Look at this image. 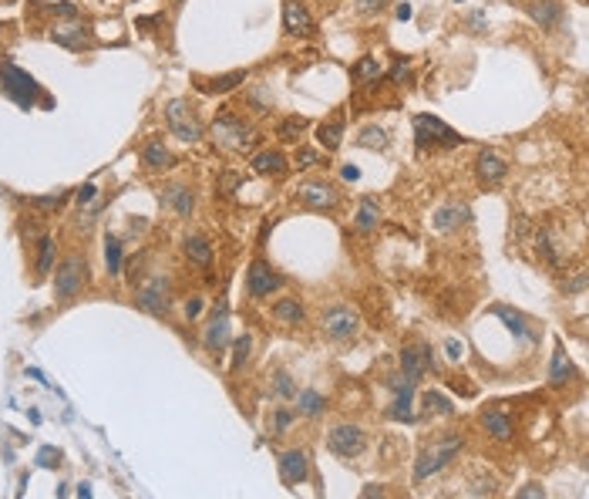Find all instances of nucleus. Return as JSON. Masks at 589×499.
Segmentation results:
<instances>
[{"instance_id": "a19ab883", "label": "nucleus", "mask_w": 589, "mask_h": 499, "mask_svg": "<svg viewBox=\"0 0 589 499\" xmlns=\"http://www.w3.org/2000/svg\"><path fill=\"white\" fill-rule=\"evenodd\" d=\"M303 129H307V122H303V118H286V122L280 125V138L293 142V138H297V135H300Z\"/></svg>"}, {"instance_id": "1a4fd4ad", "label": "nucleus", "mask_w": 589, "mask_h": 499, "mask_svg": "<svg viewBox=\"0 0 589 499\" xmlns=\"http://www.w3.org/2000/svg\"><path fill=\"white\" fill-rule=\"evenodd\" d=\"M135 300H138L142 311H149V314H155V317H165L169 314V280L152 277L145 287H138Z\"/></svg>"}, {"instance_id": "f3484780", "label": "nucleus", "mask_w": 589, "mask_h": 499, "mask_svg": "<svg viewBox=\"0 0 589 499\" xmlns=\"http://www.w3.org/2000/svg\"><path fill=\"white\" fill-rule=\"evenodd\" d=\"M529 17L532 21H539V27H559V21H563V3L559 0H532L529 3Z\"/></svg>"}, {"instance_id": "7c9ffc66", "label": "nucleus", "mask_w": 589, "mask_h": 499, "mask_svg": "<svg viewBox=\"0 0 589 499\" xmlns=\"http://www.w3.org/2000/svg\"><path fill=\"white\" fill-rule=\"evenodd\" d=\"M324 405H327V401H324V394L313 392V388H307V392L297 394V408H300L303 415H320V412H324Z\"/></svg>"}, {"instance_id": "c85d7f7f", "label": "nucleus", "mask_w": 589, "mask_h": 499, "mask_svg": "<svg viewBox=\"0 0 589 499\" xmlns=\"http://www.w3.org/2000/svg\"><path fill=\"white\" fill-rule=\"evenodd\" d=\"M185 253H189V260H196L199 266H209L212 263V246H209V239L205 237H185Z\"/></svg>"}, {"instance_id": "8fccbe9b", "label": "nucleus", "mask_w": 589, "mask_h": 499, "mask_svg": "<svg viewBox=\"0 0 589 499\" xmlns=\"http://www.w3.org/2000/svg\"><path fill=\"white\" fill-rule=\"evenodd\" d=\"M54 14H61V17H77V3H54Z\"/></svg>"}, {"instance_id": "e433bc0d", "label": "nucleus", "mask_w": 589, "mask_h": 499, "mask_svg": "<svg viewBox=\"0 0 589 499\" xmlns=\"http://www.w3.org/2000/svg\"><path fill=\"white\" fill-rule=\"evenodd\" d=\"M273 392H277V398H283V401L297 398V385H293V378H290L286 371H277V374H273Z\"/></svg>"}, {"instance_id": "cd10ccee", "label": "nucleus", "mask_w": 589, "mask_h": 499, "mask_svg": "<svg viewBox=\"0 0 589 499\" xmlns=\"http://www.w3.org/2000/svg\"><path fill=\"white\" fill-rule=\"evenodd\" d=\"M572 378V365H569V358H565V347L563 344H556V354H552V371H549V381L559 388Z\"/></svg>"}, {"instance_id": "9d476101", "label": "nucleus", "mask_w": 589, "mask_h": 499, "mask_svg": "<svg viewBox=\"0 0 589 499\" xmlns=\"http://www.w3.org/2000/svg\"><path fill=\"white\" fill-rule=\"evenodd\" d=\"M165 118H169V129H172V135H179L182 142H196V138L203 135L199 122L192 118V111H189V105H185V102H172V105L165 108Z\"/></svg>"}, {"instance_id": "4468645a", "label": "nucleus", "mask_w": 589, "mask_h": 499, "mask_svg": "<svg viewBox=\"0 0 589 499\" xmlns=\"http://www.w3.org/2000/svg\"><path fill=\"white\" fill-rule=\"evenodd\" d=\"M300 199L310 210H333L337 206V189L330 183H307L300 185Z\"/></svg>"}, {"instance_id": "f8f14e48", "label": "nucleus", "mask_w": 589, "mask_h": 499, "mask_svg": "<svg viewBox=\"0 0 589 499\" xmlns=\"http://www.w3.org/2000/svg\"><path fill=\"white\" fill-rule=\"evenodd\" d=\"M283 27H286V34H293V37H307V34H313V21H310L307 7H303L300 0H283Z\"/></svg>"}, {"instance_id": "49530a36", "label": "nucleus", "mask_w": 589, "mask_h": 499, "mask_svg": "<svg viewBox=\"0 0 589 499\" xmlns=\"http://www.w3.org/2000/svg\"><path fill=\"white\" fill-rule=\"evenodd\" d=\"M57 462H61L57 448H41V466H57Z\"/></svg>"}, {"instance_id": "de8ad7c7", "label": "nucleus", "mask_w": 589, "mask_h": 499, "mask_svg": "<svg viewBox=\"0 0 589 499\" xmlns=\"http://www.w3.org/2000/svg\"><path fill=\"white\" fill-rule=\"evenodd\" d=\"M219 185H223V192H236V185H239V176H236V172H226V176L219 179Z\"/></svg>"}, {"instance_id": "393cba45", "label": "nucleus", "mask_w": 589, "mask_h": 499, "mask_svg": "<svg viewBox=\"0 0 589 499\" xmlns=\"http://www.w3.org/2000/svg\"><path fill=\"white\" fill-rule=\"evenodd\" d=\"M377 219H381V206H377V199H374V196L360 199V210H357V216H354V226H357V230H374V226H377Z\"/></svg>"}, {"instance_id": "39448f33", "label": "nucleus", "mask_w": 589, "mask_h": 499, "mask_svg": "<svg viewBox=\"0 0 589 499\" xmlns=\"http://www.w3.org/2000/svg\"><path fill=\"white\" fill-rule=\"evenodd\" d=\"M81 284H84V260L81 257H68V260L61 263V270L54 273V293H57V300L61 304L75 300L77 293H81Z\"/></svg>"}, {"instance_id": "79ce46f5", "label": "nucleus", "mask_w": 589, "mask_h": 499, "mask_svg": "<svg viewBox=\"0 0 589 499\" xmlns=\"http://www.w3.org/2000/svg\"><path fill=\"white\" fill-rule=\"evenodd\" d=\"M250 347H253V338H250V334H243V338L236 341V358H232V368H239V365L250 358Z\"/></svg>"}, {"instance_id": "20e7f679", "label": "nucleus", "mask_w": 589, "mask_h": 499, "mask_svg": "<svg viewBox=\"0 0 589 499\" xmlns=\"http://www.w3.org/2000/svg\"><path fill=\"white\" fill-rule=\"evenodd\" d=\"M414 138H418V149H428V145H461L465 142L458 131L448 129L435 115H414Z\"/></svg>"}, {"instance_id": "37998d69", "label": "nucleus", "mask_w": 589, "mask_h": 499, "mask_svg": "<svg viewBox=\"0 0 589 499\" xmlns=\"http://www.w3.org/2000/svg\"><path fill=\"white\" fill-rule=\"evenodd\" d=\"M95 196H98V185H95V183H84L81 189H77V206H88Z\"/></svg>"}, {"instance_id": "6e6552de", "label": "nucleus", "mask_w": 589, "mask_h": 499, "mask_svg": "<svg viewBox=\"0 0 589 499\" xmlns=\"http://www.w3.org/2000/svg\"><path fill=\"white\" fill-rule=\"evenodd\" d=\"M286 280H283L280 273L270 266V263L256 260L253 266H250V277H246V290H250V297H256V300H263V297H270L273 290H280Z\"/></svg>"}, {"instance_id": "473e14b6", "label": "nucleus", "mask_w": 589, "mask_h": 499, "mask_svg": "<svg viewBox=\"0 0 589 499\" xmlns=\"http://www.w3.org/2000/svg\"><path fill=\"white\" fill-rule=\"evenodd\" d=\"M350 78H354V81H377V78H381V64H377V57H360L357 64H354V71H350Z\"/></svg>"}, {"instance_id": "2f4dec72", "label": "nucleus", "mask_w": 589, "mask_h": 499, "mask_svg": "<svg viewBox=\"0 0 589 499\" xmlns=\"http://www.w3.org/2000/svg\"><path fill=\"white\" fill-rule=\"evenodd\" d=\"M243 81H246V71H230V75L216 78L212 84H203V91H209V95H223V91H232V88L243 84Z\"/></svg>"}, {"instance_id": "864d4df0", "label": "nucleus", "mask_w": 589, "mask_h": 499, "mask_svg": "<svg viewBox=\"0 0 589 499\" xmlns=\"http://www.w3.org/2000/svg\"><path fill=\"white\" fill-rule=\"evenodd\" d=\"M290 421H293V415H290V412H277V432L290 428Z\"/></svg>"}, {"instance_id": "f257e3e1", "label": "nucleus", "mask_w": 589, "mask_h": 499, "mask_svg": "<svg viewBox=\"0 0 589 499\" xmlns=\"http://www.w3.org/2000/svg\"><path fill=\"white\" fill-rule=\"evenodd\" d=\"M0 88H3V95L17 108H34L37 98H41V84L30 78L24 68H17L14 61L0 64Z\"/></svg>"}, {"instance_id": "a878e982", "label": "nucleus", "mask_w": 589, "mask_h": 499, "mask_svg": "<svg viewBox=\"0 0 589 499\" xmlns=\"http://www.w3.org/2000/svg\"><path fill=\"white\" fill-rule=\"evenodd\" d=\"M162 199L179 212V216H189L192 212V192H189V185H169Z\"/></svg>"}, {"instance_id": "6ab92c4d", "label": "nucleus", "mask_w": 589, "mask_h": 499, "mask_svg": "<svg viewBox=\"0 0 589 499\" xmlns=\"http://www.w3.org/2000/svg\"><path fill=\"white\" fill-rule=\"evenodd\" d=\"M51 41H54V44H61V48L77 51V48H84V44H88V30L77 24V21H71V24H57L51 30Z\"/></svg>"}, {"instance_id": "13d9d810", "label": "nucleus", "mask_w": 589, "mask_h": 499, "mask_svg": "<svg viewBox=\"0 0 589 499\" xmlns=\"http://www.w3.org/2000/svg\"><path fill=\"white\" fill-rule=\"evenodd\" d=\"M468 21H471V24H475V27H482V24H485V14H471Z\"/></svg>"}, {"instance_id": "412c9836", "label": "nucleus", "mask_w": 589, "mask_h": 499, "mask_svg": "<svg viewBox=\"0 0 589 499\" xmlns=\"http://www.w3.org/2000/svg\"><path fill=\"white\" fill-rule=\"evenodd\" d=\"M505 169H509V165H505V162H502V156H498V152H482V156H478V176H482V179H485V183H502V179H505Z\"/></svg>"}, {"instance_id": "423d86ee", "label": "nucleus", "mask_w": 589, "mask_h": 499, "mask_svg": "<svg viewBox=\"0 0 589 499\" xmlns=\"http://www.w3.org/2000/svg\"><path fill=\"white\" fill-rule=\"evenodd\" d=\"M324 334L327 338H333V341H347V338H354L360 327V314L354 311V307H344V304H337V307H330L327 314H324Z\"/></svg>"}, {"instance_id": "dca6fc26", "label": "nucleus", "mask_w": 589, "mask_h": 499, "mask_svg": "<svg viewBox=\"0 0 589 499\" xmlns=\"http://www.w3.org/2000/svg\"><path fill=\"white\" fill-rule=\"evenodd\" d=\"M468 219H471V210L465 203H451V206H441L435 212V230L438 233H451V230H458L461 223H468Z\"/></svg>"}, {"instance_id": "b1692460", "label": "nucleus", "mask_w": 589, "mask_h": 499, "mask_svg": "<svg viewBox=\"0 0 589 499\" xmlns=\"http://www.w3.org/2000/svg\"><path fill=\"white\" fill-rule=\"evenodd\" d=\"M482 425H485L488 435H492V439H498V442L512 439V421L505 419L502 412H485V415H482Z\"/></svg>"}, {"instance_id": "2eb2a0df", "label": "nucleus", "mask_w": 589, "mask_h": 499, "mask_svg": "<svg viewBox=\"0 0 589 499\" xmlns=\"http://www.w3.org/2000/svg\"><path fill=\"white\" fill-rule=\"evenodd\" d=\"M226 344H230V311H226V304H219V311L212 314L209 331H205V347L209 351H223Z\"/></svg>"}, {"instance_id": "ea45409f", "label": "nucleus", "mask_w": 589, "mask_h": 499, "mask_svg": "<svg viewBox=\"0 0 589 499\" xmlns=\"http://www.w3.org/2000/svg\"><path fill=\"white\" fill-rule=\"evenodd\" d=\"M424 405H428V408H435V412H441V415H455V405H451L445 394H438V392L424 394Z\"/></svg>"}, {"instance_id": "f03ea898", "label": "nucleus", "mask_w": 589, "mask_h": 499, "mask_svg": "<svg viewBox=\"0 0 589 499\" xmlns=\"http://www.w3.org/2000/svg\"><path fill=\"white\" fill-rule=\"evenodd\" d=\"M461 446H465V439H461V435H451V439H441L438 446L424 448L421 459L414 462V482H424V479H431L435 473H441V469L461 452Z\"/></svg>"}, {"instance_id": "4d7b16f0", "label": "nucleus", "mask_w": 589, "mask_h": 499, "mask_svg": "<svg viewBox=\"0 0 589 499\" xmlns=\"http://www.w3.org/2000/svg\"><path fill=\"white\" fill-rule=\"evenodd\" d=\"M411 14H414V10H411V3H398V17H401V21H408Z\"/></svg>"}, {"instance_id": "3c124183", "label": "nucleus", "mask_w": 589, "mask_h": 499, "mask_svg": "<svg viewBox=\"0 0 589 499\" xmlns=\"http://www.w3.org/2000/svg\"><path fill=\"white\" fill-rule=\"evenodd\" d=\"M583 287H586V277L579 273L576 280H569V284H565V293H579V290H583Z\"/></svg>"}, {"instance_id": "603ef678", "label": "nucleus", "mask_w": 589, "mask_h": 499, "mask_svg": "<svg viewBox=\"0 0 589 499\" xmlns=\"http://www.w3.org/2000/svg\"><path fill=\"white\" fill-rule=\"evenodd\" d=\"M518 496H522V499H532V496H545V489H542V486H536V482H532V486H525V489H522V493H518Z\"/></svg>"}, {"instance_id": "f704fd0d", "label": "nucleus", "mask_w": 589, "mask_h": 499, "mask_svg": "<svg viewBox=\"0 0 589 499\" xmlns=\"http://www.w3.org/2000/svg\"><path fill=\"white\" fill-rule=\"evenodd\" d=\"M104 263H108V273H111V277L122 273V243H118L115 237L104 239Z\"/></svg>"}, {"instance_id": "5701e85b", "label": "nucleus", "mask_w": 589, "mask_h": 499, "mask_svg": "<svg viewBox=\"0 0 589 499\" xmlns=\"http://www.w3.org/2000/svg\"><path fill=\"white\" fill-rule=\"evenodd\" d=\"M142 158H145V165H149V169H155V172H158V169H169V165H172V152H169V149L162 145V138H152V142L145 145Z\"/></svg>"}, {"instance_id": "c9c22d12", "label": "nucleus", "mask_w": 589, "mask_h": 499, "mask_svg": "<svg viewBox=\"0 0 589 499\" xmlns=\"http://www.w3.org/2000/svg\"><path fill=\"white\" fill-rule=\"evenodd\" d=\"M357 142L364 145V149H387V142H391V138H387V131L381 129V125H367V129L360 131Z\"/></svg>"}, {"instance_id": "ddd939ff", "label": "nucleus", "mask_w": 589, "mask_h": 499, "mask_svg": "<svg viewBox=\"0 0 589 499\" xmlns=\"http://www.w3.org/2000/svg\"><path fill=\"white\" fill-rule=\"evenodd\" d=\"M280 473H283V482L286 486H297V482H303L310 473V462H307V452H300V448H290V452H283L280 455Z\"/></svg>"}, {"instance_id": "72a5a7b5", "label": "nucleus", "mask_w": 589, "mask_h": 499, "mask_svg": "<svg viewBox=\"0 0 589 499\" xmlns=\"http://www.w3.org/2000/svg\"><path fill=\"white\" fill-rule=\"evenodd\" d=\"M64 199H68V189H57V192H51V196H30L27 203H30L34 210L51 212V210H61V206H64Z\"/></svg>"}, {"instance_id": "a18cd8bd", "label": "nucleus", "mask_w": 589, "mask_h": 499, "mask_svg": "<svg viewBox=\"0 0 589 499\" xmlns=\"http://www.w3.org/2000/svg\"><path fill=\"white\" fill-rule=\"evenodd\" d=\"M317 162V152L313 149H300L297 152V169H307V165H313Z\"/></svg>"}, {"instance_id": "a211bd4d", "label": "nucleus", "mask_w": 589, "mask_h": 499, "mask_svg": "<svg viewBox=\"0 0 589 499\" xmlns=\"http://www.w3.org/2000/svg\"><path fill=\"white\" fill-rule=\"evenodd\" d=\"M391 388L398 392V398H394V405H391V412H387V415H391L394 421H408L411 419V394H414V381H408V378H404V381H401V378H394V381H391Z\"/></svg>"}, {"instance_id": "7ed1b4c3", "label": "nucleus", "mask_w": 589, "mask_h": 499, "mask_svg": "<svg viewBox=\"0 0 589 499\" xmlns=\"http://www.w3.org/2000/svg\"><path fill=\"white\" fill-rule=\"evenodd\" d=\"M212 138H216L219 145L232 149V152H250L253 142H256L253 129L243 125V118H236V115H230V111H223V115L212 122Z\"/></svg>"}, {"instance_id": "4be33fe9", "label": "nucleus", "mask_w": 589, "mask_h": 499, "mask_svg": "<svg viewBox=\"0 0 589 499\" xmlns=\"http://www.w3.org/2000/svg\"><path fill=\"white\" fill-rule=\"evenodd\" d=\"M317 138H320V145H324L327 152H337L340 142H344V118L333 115L330 122H324V125L317 129Z\"/></svg>"}, {"instance_id": "5fc2aeb1", "label": "nucleus", "mask_w": 589, "mask_h": 499, "mask_svg": "<svg viewBox=\"0 0 589 499\" xmlns=\"http://www.w3.org/2000/svg\"><path fill=\"white\" fill-rule=\"evenodd\" d=\"M199 311H203V300H199V297L185 304V314H189V317H199Z\"/></svg>"}, {"instance_id": "aec40b11", "label": "nucleus", "mask_w": 589, "mask_h": 499, "mask_svg": "<svg viewBox=\"0 0 589 499\" xmlns=\"http://www.w3.org/2000/svg\"><path fill=\"white\" fill-rule=\"evenodd\" d=\"M286 156L283 152H277V149H266V152H256L253 156V172L256 176H280V172H286Z\"/></svg>"}, {"instance_id": "c756f323", "label": "nucleus", "mask_w": 589, "mask_h": 499, "mask_svg": "<svg viewBox=\"0 0 589 499\" xmlns=\"http://www.w3.org/2000/svg\"><path fill=\"white\" fill-rule=\"evenodd\" d=\"M495 314L505 320V327L512 331L515 338H529V327H525V317L518 314V311H512V307H495Z\"/></svg>"}, {"instance_id": "9b49d317", "label": "nucleus", "mask_w": 589, "mask_h": 499, "mask_svg": "<svg viewBox=\"0 0 589 499\" xmlns=\"http://www.w3.org/2000/svg\"><path fill=\"white\" fill-rule=\"evenodd\" d=\"M401 368H404L401 378H408V381L418 385L428 371L435 368V354H431V347H404V351H401Z\"/></svg>"}, {"instance_id": "0eeeda50", "label": "nucleus", "mask_w": 589, "mask_h": 499, "mask_svg": "<svg viewBox=\"0 0 589 499\" xmlns=\"http://www.w3.org/2000/svg\"><path fill=\"white\" fill-rule=\"evenodd\" d=\"M327 446H330L333 455H340V459H354L364 452L367 446V439H364V432H360L357 425H337L330 435H327Z\"/></svg>"}, {"instance_id": "58836bf2", "label": "nucleus", "mask_w": 589, "mask_h": 499, "mask_svg": "<svg viewBox=\"0 0 589 499\" xmlns=\"http://www.w3.org/2000/svg\"><path fill=\"white\" fill-rule=\"evenodd\" d=\"M54 263V237H41V257H37V277H44Z\"/></svg>"}, {"instance_id": "09e8293b", "label": "nucleus", "mask_w": 589, "mask_h": 499, "mask_svg": "<svg viewBox=\"0 0 589 499\" xmlns=\"http://www.w3.org/2000/svg\"><path fill=\"white\" fill-rule=\"evenodd\" d=\"M445 351H448V358H451V361H458L461 354H465V347H461V341H455V338H451V341L445 344Z\"/></svg>"}, {"instance_id": "6e6d98bb", "label": "nucleus", "mask_w": 589, "mask_h": 499, "mask_svg": "<svg viewBox=\"0 0 589 499\" xmlns=\"http://www.w3.org/2000/svg\"><path fill=\"white\" fill-rule=\"evenodd\" d=\"M344 179H347V183L360 179V169H357V165H344Z\"/></svg>"}, {"instance_id": "bb28decb", "label": "nucleus", "mask_w": 589, "mask_h": 499, "mask_svg": "<svg viewBox=\"0 0 589 499\" xmlns=\"http://www.w3.org/2000/svg\"><path fill=\"white\" fill-rule=\"evenodd\" d=\"M273 317L280 320V324H303V307L293 300V297H283L273 304Z\"/></svg>"}, {"instance_id": "c03bdc74", "label": "nucleus", "mask_w": 589, "mask_h": 499, "mask_svg": "<svg viewBox=\"0 0 589 499\" xmlns=\"http://www.w3.org/2000/svg\"><path fill=\"white\" fill-rule=\"evenodd\" d=\"M384 7H387V0H357V14H377Z\"/></svg>"}, {"instance_id": "4c0bfd02", "label": "nucleus", "mask_w": 589, "mask_h": 499, "mask_svg": "<svg viewBox=\"0 0 589 499\" xmlns=\"http://www.w3.org/2000/svg\"><path fill=\"white\" fill-rule=\"evenodd\" d=\"M539 250H542V257L552 263V266H559V263H563V257L556 253V237H552L549 230H542V233H539Z\"/></svg>"}]
</instances>
